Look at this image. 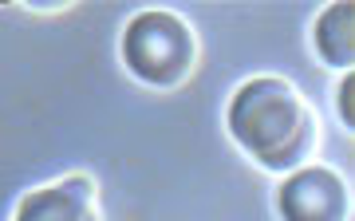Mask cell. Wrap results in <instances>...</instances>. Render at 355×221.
<instances>
[{"label": "cell", "mask_w": 355, "mask_h": 221, "mask_svg": "<svg viewBox=\"0 0 355 221\" xmlns=\"http://www.w3.org/2000/svg\"><path fill=\"white\" fill-rule=\"evenodd\" d=\"M12 221H103L99 186L91 174H67L36 186L16 202Z\"/></svg>", "instance_id": "cell-4"}, {"label": "cell", "mask_w": 355, "mask_h": 221, "mask_svg": "<svg viewBox=\"0 0 355 221\" xmlns=\"http://www.w3.org/2000/svg\"><path fill=\"white\" fill-rule=\"evenodd\" d=\"M336 107H340V123L347 130H355V71L340 76V87H336Z\"/></svg>", "instance_id": "cell-6"}, {"label": "cell", "mask_w": 355, "mask_h": 221, "mask_svg": "<svg viewBox=\"0 0 355 221\" xmlns=\"http://www.w3.org/2000/svg\"><path fill=\"white\" fill-rule=\"evenodd\" d=\"M280 221H347L352 190L340 170L331 166H296L277 186Z\"/></svg>", "instance_id": "cell-3"}, {"label": "cell", "mask_w": 355, "mask_h": 221, "mask_svg": "<svg viewBox=\"0 0 355 221\" xmlns=\"http://www.w3.org/2000/svg\"><path fill=\"white\" fill-rule=\"evenodd\" d=\"M312 48L328 67L336 71H355V4L352 0H336L312 24Z\"/></svg>", "instance_id": "cell-5"}, {"label": "cell", "mask_w": 355, "mask_h": 221, "mask_svg": "<svg viewBox=\"0 0 355 221\" xmlns=\"http://www.w3.org/2000/svg\"><path fill=\"white\" fill-rule=\"evenodd\" d=\"M225 130L241 154L268 174H288L304 166L316 146V115L304 95L280 76L245 79L229 95Z\"/></svg>", "instance_id": "cell-1"}, {"label": "cell", "mask_w": 355, "mask_h": 221, "mask_svg": "<svg viewBox=\"0 0 355 221\" xmlns=\"http://www.w3.org/2000/svg\"><path fill=\"white\" fill-rule=\"evenodd\" d=\"M119 52H123V67L139 83L154 91H174L198 67V36L170 8H146L127 20Z\"/></svg>", "instance_id": "cell-2"}]
</instances>
